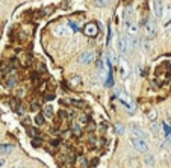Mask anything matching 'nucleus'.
I'll list each match as a JSON object with an SVG mask.
<instances>
[{"label": "nucleus", "mask_w": 171, "mask_h": 168, "mask_svg": "<svg viewBox=\"0 0 171 168\" xmlns=\"http://www.w3.org/2000/svg\"><path fill=\"white\" fill-rule=\"evenodd\" d=\"M29 132H30L32 136H39V132H38L36 129H34V127H29Z\"/></svg>", "instance_id": "nucleus-27"}, {"label": "nucleus", "mask_w": 171, "mask_h": 168, "mask_svg": "<svg viewBox=\"0 0 171 168\" xmlns=\"http://www.w3.org/2000/svg\"><path fill=\"white\" fill-rule=\"evenodd\" d=\"M156 118H158V114L155 109H148L147 111V120L148 121H156Z\"/></svg>", "instance_id": "nucleus-17"}, {"label": "nucleus", "mask_w": 171, "mask_h": 168, "mask_svg": "<svg viewBox=\"0 0 171 168\" xmlns=\"http://www.w3.org/2000/svg\"><path fill=\"white\" fill-rule=\"evenodd\" d=\"M162 27L165 30L171 29V5H168L167 8H164V14H162Z\"/></svg>", "instance_id": "nucleus-9"}, {"label": "nucleus", "mask_w": 171, "mask_h": 168, "mask_svg": "<svg viewBox=\"0 0 171 168\" xmlns=\"http://www.w3.org/2000/svg\"><path fill=\"white\" fill-rule=\"evenodd\" d=\"M32 144H34V147H39V146H41V142H39V141H35V139L32 141Z\"/></svg>", "instance_id": "nucleus-30"}, {"label": "nucleus", "mask_w": 171, "mask_h": 168, "mask_svg": "<svg viewBox=\"0 0 171 168\" xmlns=\"http://www.w3.org/2000/svg\"><path fill=\"white\" fill-rule=\"evenodd\" d=\"M38 109H41V103L38 100H34L32 103H30V111H38Z\"/></svg>", "instance_id": "nucleus-21"}, {"label": "nucleus", "mask_w": 171, "mask_h": 168, "mask_svg": "<svg viewBox=\"0 0 171 168\" xmlns=\"http://www.w3.org/2000/svg\"><path fill=\"white\" fill-rule=\"evenodd\" d=\"M141 45H142V49H144L146 52H148V50H150V44H148L147 38H142V40H141Z\"/></svg>", "instance_id": "nucleus-25"}, {"label": "nucleus", "mask_w": 171, "mask_h": 168, "mask_svg": "<svg viewBox=\"0 0 171 168\" xmlns=\"http://www.w3.org/2000/svg\"><path fill=\"white\" fill-rule=\"evenodd\" d=\"M151 157H153V156H147V157H146V162H147V164H150V165L153 164V159H151Z\"/></svg>", "instance_id": "nucleus-28"}, {"label": "nucleus", "mask_w": 171, "mask_h": 168, "mask_svg": "<svg viewBox=\"0 0 171 168\" xmlns=\"http://www.w3.org/2000/svg\"><path fill=\"white\" fill-rule=\"evenodd\" d=\"M95 61V53L90 50V49H86V50H83L79 56H77V62L82 64V65H90Z\"/></svg>", "instance_id": "nucleus-4"}, {"label": "nucleus", "mask_w": 171, "mask_h": 168, "mask_svg": "<svg viewBox=\"0 0 171 168\" xmlns=\"http://www.w3.org/2000/svg\"><path fill=\"white\" fill-rule=\"evenodd\" d=\"M121 20H123V24H130V23H133V9L132 8H126L123 14H121Z\"/></svg>", "instance_id": "nucleus-10"}, {"label": "nucleus", "mask_w": 171, "mask_h": 168, "mask_svg": "<svg viewBox=\"0 0 171 168\" xmlns=\"http://www.w3.org/2000/svg\"><path fill=\"white\" fill-rule=\"evenodd\" d=\"M118 99H120V101L124 105L126 108L129 109V111H132V108H133V103H132V100H130V97L126 94L124 91H121V92H118Z\"/></svg>", "instance_id": "nucleus-12"}, {"label": "nucleus", "mask_w": 171, "mask_h": 168, "mask_svg": "<svg viewBox=\"0 0 171 168\" xmlns=\"http://www.w3.org/2000/svg\"><path fill=\"white\" fill-rule=\"evenodd\" d=\"M70 83H71L73 86H79V85H82V79H80L79 76H74V77H71Z\"/></svg>", "instance_id": "nucleus-20"}, {"label": "nucleus", "mask_w": 171, "mask_h": 168, "mask_svg": "<svg viewBox=\"0 0 171 168\" xmlns=\"http://www.w3.org/2000/svg\"><path fill=\"white\" fill-rule=\"evenodd\" d=\"M144 30H146V36L153 40L158 36V24L155 18H146L144 20Z\"/></svg>", "instance_id": "nucleus-1"}, {"label": "nucleus", "mask_w": 171, "mask_h": 168, "mask_svg": "<svg viewBox=\"0 0 171 168\" xmlns=\"http://www.w3.org/2000/svg\"><path fill=\"white\" fill-rule=\"evenodd\" d=\"M73 130L76 132V136H82V127H80L79 123H74V124H73Z\"/></svg>", "instance_id": "nucleus-22"}, {"label": "nucleus", "mask_w": 171, "mask_h": 168, "mask_svg": "<svg viewBox=\"0 0 171 168\" xmlns=\"http://www.w3.org/2000/svg\"><path fill=\"white\" fill-rule=\"evenodd\" d=\"M86 165H88L86 157H79V161H77V167H79V168H85Z\"/></svg>", "instance_id": "nucleus-23"}, {"label": "nucleus", "mask_w": 171, "mask_h": 168, "mask_svg": "<svg viewBox=\"0 0 171 168\" xmlns=\"http://www.w3.org/2000/svg\"><path fill=\"white\" fill-rule=\"evenodd\" d=\"M117 49L121 55H127L129 49H130V43H129V36L126 35H120L117 40Z\"/></svg>", "instance_id": "nucleus-5"}, {"label": "nucleus", "mask_w": 171, "mask_h": 168, "mask_svg": "<svg viewBox=\"0 0 171 168\" xmlns=\"http://www.w3.org/2000/svg\"><path fill=\"white\" fill-rule=\"evenodd\" d=\"M153 12L156 18H162L164 14V0H153Z\"/></svg>", "instance_id": "nucleus-11"}, {"label": "nucleus", "mask_w": 171, "mask_h": 168, "mask_svg": "<svg viewBox=\"0 0 171 168\" xmlns=\"http://www.w3.org/2000/svg\"><path fill=\"white\" fill-rule=\"evenodd\" d=\"M118 73H120V77L121 80H126V79L130 76V65L126 59H120V64H118Z\"/></svg>", "instance_id": "nucleus-6"}, {"label": "nucleus", "mask_w": 171, "mask_h": 168, "mask_svg": "<svg viewBox=\"0 0 171 168\" xmlns=\"http://www.w3.org/2000/svg\"><path fill=\"white\" fill-rule=\"evenodd\" d=\"M35 124H36V126H43V124L46 123V121H44V117H43V114H36V117H35Z\"/></svg>", "instance_id": "nucleus-19"}, {"label": "nucleus", "mask_w": 171, "mask_h": 168, "mask_svg": "<svg viewBox=\"0 0 171 168\" xmlns=\"http://www.w3.org/2000/svg\"><path fill=\"white\" fill-rule=\"evenodd\" d=\"M167 142H171V132L167 133Z\"/></svg>", "instance_id": "nucleus-31"}, {"label": "nucleus", "mask_w": 171, "mask_h": 168, "mask_svg": "<svg viewBox=\"0 0 171 168\" xmlns=\"http://www.w3.org/2000/svg\"><path fill=\"white\" fill-rule=\"evenodd\" d=\"M5 164H6V161H5L3 157H0V168H3V167H5Z\"/></svg>", "instance_id": "nucleus-29"}, {"label": "nucleus", "mask_w": 171, "mask_h": 168, "mask_svg": "<svg viewBox=\"0 0 171 168\" xmlns=\"http://www.w3.org/2000/svg\"><path fill=\"white\" fill-rule=\"evenodd\" d=\"M127 27V35H129V38H136L138 36V32H139V26H138L136 23H130V24H127L126 26Z\"/></svg>", "instance_id": "nucleus-13"}, {"label": "nucleus", "mask_w": 171, "mask_h": 168, "mask_svg": "<svg viewBox=\"0 0 171 168\" xmlns=\"http://www.w3.org/2000/svg\"><path fill=\"white\" fill-rule=\"evenodd\" d=\"M130 142H132V146L135 147L138 152H141V153H146V152H148V141L146 139V138H141V136L130 135Z\"/></svg>", "instance_id": "nucleus-2"}, {"label": "nucleus", "mask_w": 171, "mask_h": 168, "mask_svg": "<svg viewBox=\"0 0 171 168\" xmlns=\"http://www.w3.org/2000/svg\"><path fill=\"white\" fill-rule=\"evenodd\" d=\"M53 115H55L53 106H52V105H46V106L43 108V117H44V118H53Z\"/></svg>", "instance_id": "nucleus-15"}, {"label": "nucleus", "mask_w": 171, "mask_h": 168, "mask_svg": "<svg viewBox=\"0 0 171 168\" xmlns=\"http://www.w3.org/2000/svg\"><path fill=\"white\" fill-rule=\"evenodd\" d=\"M12 150H14V146H12V144H2V146H0V153H2V155H9Z\"/></svg>", "instance_id": "nucleus-16"}, {"label": "nucleus", "mask_w": 171, "mask_h": 168, "mask_svg": "<svg viewBox=\"0 0 171 168\" xmlns=\"http://www.w3.org/2000/svg\"><path fill=\"white\" fill-rule=\"evenodd\" d=\"M99 26L95 24L94 21H90L86 23L85 26H83V34L86 35V36H90V38H95L97 35H99Z\"/></svg>", "instance_id": "nucleus-7"}, {"label": "nucleus", "mask_w": 171, "mask_h": 168, "mask_svg": "<svg viewBox=\"0 0 171 168\" xmlns=\"http://www.w3.org/2000/svg\"><path fill=\"white\" fill-rule=\"evenodd\" d=\"M88 123H90V118H88L86 115H82V117L79 118V124H80V126H86Z\"/></svg>", "instance_id": "nucleus-24"}, {"label": "nucleus", "mask_w": 171, "mask_h": 168, "mask_svg": "<svg viewBox=\"0 0 171 168\" xmlns=\"http://www.w3.org/2000/svg\"><path fill=\"white\" fill-rule=\"evenodd\" d=\"M53 34L56 36H59V38H65V36H71L73 30L70 29L67 24H58L56 27L53 29Z\"/></svg>", "instance_id": "nucleus-8"}, {"label": "nucleus", "mask_w": 171, "mask_h": 168, "mask_svg": "<svg viewBox=\"0 0 171 168\" xmlns=\"http://www.w3.org/2000/svg\"><path fill=\"white\" fill-rule=\"evenodd\" d=\"M11 106L14 108V109H18V100H17L15 97H12L11 99Z\"/></svg>", "instance_id": "nucleus-26"}, {"label": "nucleus", "mask_w": 171, "mask_h": 168, "mask_svg": "<svg viewBox=\"0 0 171 168\" xmlns=\"http://www.w3.org/2000/svg\"><path fill=\"white\" fill-rule=\"evenodd\" d=\"M117 132L121 133V124H117Z\"/></svg>", "instance_id": "nucleus-32"}, {"label": "nucleus", "mask_w": 171, "mask_h": 168, "mask_svg": "<svg viewBox=\"0 0 171 168\" xmlns=\"http://www.w3.org/2000/svg\"><path fill=\"white\" fill-rule=\"evenodd\" d=\"M21 168H23V167H21Z\"/></svg>", "instance_id": "nucleus-33"}, {"label": "nucleus", "mask_w": 171, "mask_h": 168, "mask_svg": "<svg viewBox=\"0 0 171 168\" xmlns=\"http://www.w3.org/2000/svg\"><path fill=\"white\" fill-rule=\"evenodd\" d=\"M109 3H111V0H94V6H97V8H104Z\"/></svg>", "instance_id": "nucleus-18"}, {"label": "nucleus", "mask_w": 171, "mask_h": 168, "mask_svg": "<svg viewBox=\"0 0 171 168\" xmlns=\"http://www.w3.org/2000/svg\"><path fill=\"white\" fill-rule=\"evenodd\" d=\"M3 85L6 86V88H9V90H12V88H15L17 85H18V73L15 71V70H11L8 74H5L3 76Z\"/></svg>", "instance_id": "nucleus-3"}, {"label": "nucleus", "mask_w": 171, "mask_h": 168, "mask_svg": "<svg viewBox=\"0 0 171 168\" xmlns=\"http://www.w3.org/2000/svg\"><path fill=\"white\" fill-rule=\"evenodd\" d=\"M61 103H65V105H70V106H74V108H86V103L82 100H62Z\"/></svg>", "instance_id": "nucleus-14"}]
</instances>
